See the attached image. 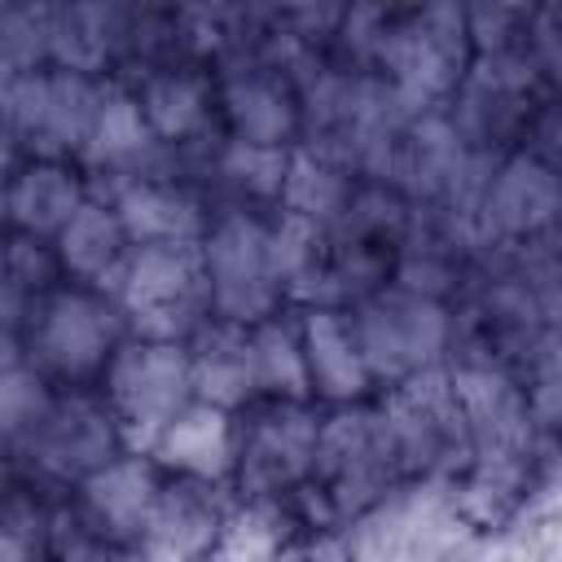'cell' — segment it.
I'll list each match as a JSON object with an SVG mask.
<instances>
[{
	"mask_svg": "<svg viewBox=\"0 0 562 562\" xmlns=\"http://www.w3.org/2000/svg\"><path fill=\"white\" fill-rule=\"evenodd\" d=\"M272 562H356V558L351 544L329 527H299L277 544Z\"/></svg>",
	"mask_w": 562,
	"mask_h": 562,
	"instance_id": "cb8c5ba5",
	"label": "cell"
},
{
	"mask_svg": "<svg viewBox=\"0 0 562 562\" xmlns=\"http://www.w3.org/2000/svg\"><path fill=\"white\" fill-rule=\"evenodd\" d=\"M83 180L61 158H26L9 176L4 193V220L9 233H31L44 241H57V233L79 215L83 206Z\"/></svg>",
	"mask_w": 562,
	"mask_h": 562,
	"instance_id": "ac0fdd59",
	"label": "cell"
},
{
	"mask_svg": "<svg viewBox=\"0 0 562 562\" xmlns=\"http://www.w3.org/2000/svg\"><path fill=\"white\" fill-rule=\"evenodd\" d=\"M9 452H26L31 479L44 483H83L127 452L123 426L101 386H57L35 426L9 443Z\"/></svg>",
	"mask_w": 562,
	"mask_h": 562,
	"instance_id": "277c9868",
	"label": "cell"
},
{
	"mask_svg": "<svg viewBox=\"0 0 562 562\" xmlns=\"http://www.w3.org/2000/svg\"><path fill=\"white\" fill-rule=\"evenodd\" d=\"M206 281H211V316L237 321V325H263L281 312L285 285L277 277L272 259V228L259 211L224 206L211 215V228L202 237Z\"/></svg>",
	"mask_w": 562,
	"mask_h": 562,
	"instance_id": "5b68a950",
	"label": "cell"
},
{
	"mask_svg": "<svg viewBox=\"0 0 562 562\" xmlns=\"http://www.w3.org/2000/svg\"><path fill=\"white\" fill-rule=\"evenodd\" d=\"M220 531H224V501L215 483L167 474L136 549L145 553V562H202L215 549Z\"/></svg>",
	"mask_w": 562,
	"mask_h": 562,
	"instance_id": "8fae6325",
	"label": "cell"
},
{
	"mask_svg": "<svg viewBox=\"0 0 562 562\" xmlns=\"http://www.w3.org/2000/svg\"><path fill=\"white\" fill-rule=\"evenodd\" d=\"M110 294L123 303L136 338L180 342L211 316V281H206L202 246L193 241L132 246Z\"/></svg>",
	"mask_w": 562,
	"mask_h": 562,
	"instance_id": "7a4b0ae2",
	"label": "cell"
},
{
	"mask_svg": "<svg viewBox=\"0 0 562 562\" xmlns=\"http://www.w3.org/2000/svg\"><path fill=\"white\" fill-rule=\"evenodd\" d=\"M395 439L386 430V413L369 404H338L321 422L316 465H312V492L329 505L334 518H360L382 496H391V483L400 479Z\"/></svg>",
	"mask_w": 562,
	"mask_h": 562,
	"instance_id": "3957f363",
	"label": "cell"
},
{
	"mask_svg": "<svg viewBox=\"0 0 562 562\" xmlns=\"http://www.w3.org/2000/svg\"><path fill=\"white\" fill-rule=\"evenodd\" d=\"M53 246H57L61 272L75 281H92V285H105V277H119V268L132 255V237H127L119 211L97 198H88L79 206V215L57 233Z\"/></svg>",
	"mask_w": 562,
	"mask_h": 562,
	"instance_id": "44dd1931",
	"label": "cell"
},
{
	"mask_svg": "<svg viewBox=\"0 0 562 562\" xmlns=\"http://www.w3.org/2000/svg\"><path fill=\"white\" fill-rule=\"evenodd\" d=\"M321 413L312 400H277L259 395L237 413V457L233 483L241 496H281L312 479Z\"/></svg>",
	"mask_w": 562,
	"mask_h": 562,
	"instance_id": "ba28073f",
	"label": "cell"
},
{
	"mask_svg": "<svg viewBox=\"0 0 562 562\" xmlns=\"http://www.w3.org/2000/svg\"><path fill=\"white\" fill-rule=\"evenodd\" d=\"M189 356H193V391L202 404L233 413V408H246L250 400H259V364H255L250 325L206 316L193 329Z\"/></svg>",
	"mask_w": 562,
	"mask_h": 562,
	"instance_id": "2e32d148",
	"label": "cell"
},
{
	"mask_svg": "<svg viewBox=\"0 0 562 562\" xmlns=\"http://www.w3.org/2000/svg\"><path fill=\"white\" fill-rule=\"evenodd\" d=\"M110 206L119 211L132 246L193 241V237H206V228H211V211L198 198V189L176 176H162V171L119 176Z\"/></svg>",
	"mask_w": 562,
	"mask_h": 562,
	"instance_id": "5bb4252c",
	"label": "cell"
},
{
	"mask_svg": "<svg viewBox=\"0 0 562 562\" xmlns=\"http://www.w3.org/2000/svg\"><path fill=\"white\" fill-rule=\"evenodd\" d=\"M527 31H531L527 44H531L536 61L544 66V75L562 83V9H544V13H536V18L527 22Z\"/></svg>",
	"mask_w": 562,
	"mask_h": 562,
	"instance_id": "d4e9b609",
	"label": "cell"
},
{
	"mask_svg": "<svg viewBox=\"0 0 562 562\" xmlns=\"http://www.w3.org/2000/svg\"><path fill=\"white\" fill-rule=\"evenodd\" d=\"M154 457L167 474L220 483L233 479V457H237V417L228 408L193 400L154 443Z\"/></svg>",
	"mask_w": 562,
	"mask_h": 562,
	"instance_id": "d6986e66",
	"label": "cell"
},
{
	"mask_svg": "<svg viewBox=\"0 0 562 562\" xmlns=\"http://www.w3.org/2000/svg\"><path fill=\"white\" fill-rule=\"evenodd\" d=\"M132 325L123 303L92 281H57L35 294L13 321V356L26 360L53 386H101L114 351L127 342Z\"/></svg>",
	"mask_w": 562,
	"mask_h": 562,
	"instance_id": "6da1fadb",
	"label": "cell"
},
{
	"mask_svg": "<svg viewBox=\"0 0 562 562\" xmlns=\"http://www.w3.org/2000/svg\"><path fill=\"white\" fill-rule=\"evenodd\" d=\"M461 509H443L435 496H382L373 509L356 518L347 536L356 562H443L448 527H457Z\"/></svg>",
	"mask_w": 562,
	"mask_h": 562,
	"instance_id": "30bf717a",
	"label": "cell"
},
{
	"mask_svg": "<svg viewBox=\"0 0 562 562\" xmlns=\"http://www.w3.org/2000/svg\"><path fill=\"white\" fill-rule=\"evenodd\" d=\"M220 110L233 127V140L281 149L303 127V97L277 61L233 66L220 83Z\"/></svg>",
	"mask_w": 562,
	"mask_h": 562,
	"instance_id": "7c38bea8",
	"label": "cell"
},
{
	"mask_svg": "<svg viewBox=\"0 0 562 562\" xmlns=\"http://www.w3.org/2000/svg\"><path fill=\"white\" fill-rule=\"evenodd\" d=\"M531 417L562 435V338H544L531 347V378H527Z\"/></svg>",
	"mask_w": 562,
	"mask_h": 562,
	"instance_id": "603a6c76",
	"label": "cell"
},
{
	"mask_svg": "<svg viewBox=\"0 0 562 562\" xmlns=\"http://www.w3.org/2000/svg\"><path fill=\"white\" fill-rule=\"evenodd\" d=\"M167 474H158L154 461H145L140 452H123L114 457L105 470H97L92 479H83L75 487V509L79 518L110 544H140V531L149 522V509L158 501Z\"/></svg>",
	"mask_w": 562,
	"mask_h": 562,
	"instance_id": "4fadbf2b",
	"label": "cell"
},
{
	"mask_svg": "<svg viewBox=\"0 0 562 562\" xmlns=\"http://www.w3.org/2000/svg\"><path fill=\"white\" fill-rule=\"evenodd\" d=\"M558 211H562V180L549 162L531 154H514L509 162H501V171L487 184V220L509 237H527L553 224Z\"/></svg>",
	"mask_w": 562,
	"mask_h": 562,
	"instance_id": "ffe728a7",
	"label": "cell"
},
{
	"mask_svg": "<svg viewBox=\"0 0 562 562\" xmlns=\"http://www.w3.org/2000/svg\"><path fill=\"white\" fill-rule=\"evenodd\" d=\"M303 356H307V378H312V395L329 400V404H360L373 386V373L364 364V351L356 342L351 329V312L342 307H307L303 321Z\"/></svg>",
	"mask_w": 562,
	"mask_h": 562,
	"instance_id": "e0dca14e",
	"label": "cell"
},
{
	"mask_svg": "<svg viewBox=\"0 0 562 562\" xmlns=\"http://www.w3.org/2000/svg\"><path fill=\"white\" fill-rule=\"evenodd\" d=\"M136 101L162 145H184L211 127L220 88H215L211 70L198 61H158V66H149L145 83L136 88Z\"/></svg>",
	"mask_w": 562,
	"mask_h": 562,
	"instance_id": "9a60e30c",
	"label": "cell"
},
{
	"mask_svg": "<svg viewBox=\"0 0 562 562\" xmlns=\"http://www.w3.org/2000/svg\"><path fill=\"white\" fill-rule=\"evenodd\" d=\"M255 338V364H259V395L277 400H312L307 356H303V329L285 325L281 312L263 325H250Z\"/></svg>",
	"mask_w": 562,
	"mask_h": 562,
	"instance_id": "7402d4cb",
	"label": "cell"
},
{
	"mask_svg": "<svg viewBox=\"0 0 562 562\" xmlns=\"http://www.w3.org/2000/svg\"><path fill=\"white\" fill-rule=\"evenodd\" d=\"M105 92L92 83V75L66 70V66H35L22 75H9L4 83V119L13 149H26V158H61L83 154L88 136L97 127Z\"/></svg>",
	"mask_w": 562,
	"mask_h": 562,
	"instance_id": "8992f818",
	"label": "cell"
},
{
	"mask_svg": "<svg viewBox=\"0 0 562 562\" xmlns=\"http://www.w3.org/2000/svg\"><path fill=\"white\" fill-rule=\"evenodd\" d=\"M351 329L356 342L364 351V364L378 378H386L391 386L435 369V356L448 347L452 338V321L443 312L439 299L413 294L404 285H382L373 294H364L351 307Z\"/></svg>",
	"mask_w": 562,
	"mask_h": 562,
	"instance_id": "9c48e42d",
	"label": "cell"
},
{
	"mask_svg": "<svg viewBox=\"0 0 562 562\" xmlns=\"http://www.w3.org/2000/svg\"><path fill=\"white\" fill-rule=\"evenodd\" d=\"M101 391L123 426L127 452L132 443L154 448L162 430L198 400L193 391V356L184 342H158V338H127L105 378Z\"/></svg>",
	"mask_w": 562,
	"mask_h": 562,
	"instance_id": "52a82bcc",
	"label": "cell"
}]
</instances>
